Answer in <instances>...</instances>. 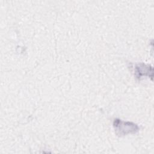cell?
Masks as SVG:
<instances>
[{"mask_svg":"<svg viewBox=\"0 0 154 154\" xmlns=\"http://www.w3.org/2000/svg\"><path fill=\"white\" fill-rule=\"evenodd\" d=\"M113 126L116 133L120 136L128 134H135L138 131L137 125L129 122H124L120 119L114 120Z\"/></svg>","mask_w":154,"mask_h":154,"instance_id":"1","label":"cell"},{"mask_svg":"<svg viewBox=\"0 0 154 154\" xmlns=\"http://www.w3.org/2000/svg\"><path fill=\"white\" fill-rule=\"evenodd\" d=\"M135 73L138 78H140L142 76H153V68L149 66L144 63H140L135 65Z\"/></svg>","mask_w":154,"mask_h":154,"instance_id":"2","label":"cell"}]
</instances>
